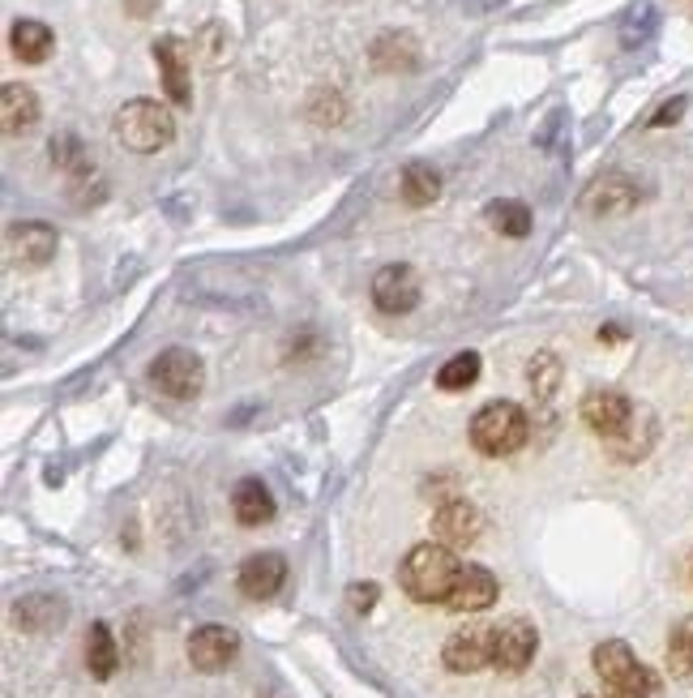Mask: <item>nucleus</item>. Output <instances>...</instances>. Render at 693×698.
Instances as JSON below:
<instances>
[{"mask_svg": "<svg viewBox=\"0 0 693 698\" xmlns=\"http://www.w3.org/2000/svg\"><path fill=\"white\" fill-rule=\"evenodd\" d=\"M476 378H480V356H476V351H458L454 360L441 364L437 385H441V390H467V385H476Z\"/></svg>", "mask_w": 693, "mask_h": 698, "instance_id": "bb28decb", "label": "nucleus"}, {"mask_svg": "<svg viewBox=\"0 0 693 698\" xmlns=\"http://www.w3.org/2000/svg\"><path fill=\"white\" fill-rule=\"evenodd\" d=\"M480 531H484V519H480V510H476L467 497L441 501V510L433 515V536H437V544H446V549L471 544Z\"/></svg>", "mask_w": 693, "mask_h": 698, "instance_id": "9d476101", "label": "nucleus"}, {"mask_svg": "<svg viewBox=\"0 0 693 698\" xmlns=\"http://www.w3.org/2000/svg\"><path fill=\"white\" fill-rule=\"evenodd\" d=\"M241 652V634L227 626H202L189 634V660L198 673H223Z\"/></svg>", "mask_w": 693, "mask_h": 698, "instance_id": "6e6552de", "label": "nucleus"}, {"mask_svg": "<svg viewBox=\"0 0 693 698\" xmlns=\"http://www.w3.org/2000/svg\"><path fill=\"white\" fill-rule=\"evenodd\" d=\"M492 600H497V574L488 565H462L446 609H454V613H484Z\"/></svg>", "mask_w": 693, "mask_h": 698, "instance_id": "dca6fc26", "label": "nucleus"}, {"mask_svg": "<svg viewBox=\"0 0 693 698\" xmlns=\"http://www.w3.org/2000/svg\"><path fill=\"white\" fill-rule=\"evenodd\" d=\"M232 510H236V519H241L244 527H262L275 519V497H270V489H266L257 476H248V480H241L236 493H232Z\"/></svg>", "mask_w": 693, "mask_h": 698, "instance_id": "6ab92c4d", "label": "nucleus"}, {"mask_svg": "<svg viewBox=\"0 0 693 698\" xmlns=\"http://www.w3.org/2000/svg\"><path fill=\"white\" fill-rule=\"evenodd\" d=\"M668 673L693 681V617H681L668 634Z\"/></svg>", "mask_w": 693, "mask_h": 698, "instance_id": "393cba45", "label": "nucleus"}, {"mask_svg": "<svg viewBox=\"0 0 693 698\" xmlns=\"http://www.w3.org/2000/svg\"><path fill=\"white\" fill-rule=\"evenodd\" d=\"M419 61V47L412 35H382L377 43H373V65L382 73H403V70H416Z\"/></svg>", "mask_w": 693, "mask_h": 698, "instance_id": "412c9836", "label": "nucleus"}, {"mask_svg": "<svg viewBox=\"0 0 693 698\" xmlns=\"http://www.w3.org/2000/svg\"><path fill=\"white\" fill-rule=\"evenodd\" d=\"M154 65L163 73V91L175 107H193V86H189V47L175 35H163L154 43Z\"/></svg>", "mask_w": 693, "mask_h": 698, "instance_id": "ddd939ff", "label": "nucleus"}, {"mask_svg": "<svg viewBox=\"0 0 693 698\" xmlns=\"http://www.w3.org/2000/svg\"><path fill=\"white\" fill-rule=\"evenodd\" d=\"M458 570H462V561L454 558V549L433 540V544H416L403 558L398 583H403V592L412 595L416 604H446L454 583H458Z\"/></svg>", "mask_w": 693, "mask_h": 698, "instance_id": "f257e3e1", "label": "nucleus"}, {"mask_svg": "<svg viewBox=\"0 0 693 698\" xmlns=\"http://www.w3.org/2000/svg\"><path fill=\"white\" fill-rule=\"evenodd\" d=\"M484 219L492 223V232H501V236H514V241H522V236L531 232V210H526V202H514V198L488 202Z\"/></svg>", "mask_w": 693, "mask_h": 698, "instance_id": "b1692460", "label": "nucleus"}, {"mask_svg": "<svg viewBox=\"0 0 693 698\" xmlns=\"http://www.w3.org/2000/svg\"><path fill=\"white\" fill-rule=\"evenodd\" d=\"M681 112H685V99H672V104H663L651 116V129H663V125H672V120H681Z\"/></svg>", "mask_w": 693, "mask_h": 698, "instance_id": "7c9ffc66", "label": "nucleus"}, {"mask_svg": "<svg viewBox=\"0 0 693 698\" xmlns=\"http://www.w3.org/2000/svg\"><path fill=\"white\" fill-rule=\"evenodd\" d=\"M111 134L134 155H154L175 138V116L154 99H129L111 116Z\"/></svg>", "mask_w": 693, "mask_h": 698, "instance_id": "7ed1b4c3", "label": "nucleus"}, {"mask_svg": "<svg viewBox=\"0 0 693 698\" xmlns=\"http://www.w3.org/2000/svg\"><path fill=\"white\" fill-rule=\"evenodd\" d=\"M633 207H638V184L621 172L590 180L587 193H583V210L595 214V219H617V214H629Z\"/></svg>", "mask_w": 693, "mask_h": 698, "instance_id": "1a4fd4ad", "label": "nucleus"}, {"mask_svg": "<svg viewBox=\"0 0 693 698\" xmlns=\"http://www.w3.org/2000/svg\"><path fill=\"white\" fill-rule=\"evenodd\" d=\"M651 31H655V9H642L638 18H629V22H625L621 43H625V47H638V43L651 35Z\"/></svg>", "mask_w": 693, "mask_h": 698, "instance_id": "c85d7f7f", "label": "nucleus"}, {"mask_svg": "<svg viewBox=\"0 0 693 698\" xmlns=\"http://www.w3.org/2000/svg\"><path fill=\"white\" fill-rule=\"evenodd\" d=\"M535 647H540L535 626L526 617H510V622L497 626V656H492V664L501 673H522L526 664L535 660Z\"/></svg>", "mask_w": 693, "mask_h": 698, "instance_id": "9b49d317", "label": "nucleus"}, {"mask_svg": "<svg viewBox=\"0 0 693 698\" xmlns=\"http://www.w3.org/2000/svg\"><path fill=\"white\" fill-rule=\"evenodd\" d=\"M282 583H287V561L282 553H253V558L241 565V574H236V588L241 595L248 600H275L282 592Z\"/></svg>", "mask_w": 693, "mask_h": 698, "instance_id": "4468645a", "label": "nucleus"}, {"mask_svg": "<svg viewBox=\"0 0 693 698\" xmlns=\"http://www.w3.org/2000/svg\"><path fill=\"white\" fill-rule=\"evenodd\" d=\"M86 668H90V677H99L107 681L116 668H120V647H116V638H111V630L104 622H95L90 634H86Z\"/></svg>", "mask_w": 693, "mask_h": 698, "instance_id": "4be33fe9", "label": "nucleus"}, {"mask_svg": "<svg viewBox=\"0 0 693 698\" xmlns=\"http://www.w3.org/2000/svg\"><path fill=\"white\" fill-rule=\"evenodd\" d=\"M52 163H56V168H65L73 180H90V176H95V163H90V155L82 150V141L73 138V134H61V138H52Z\"/></svg>", "mask_w": 693, "mask_h": 698, "instance_id": "a878e982", "label": "nucleus"}, {"mask_svg": "<svg viewBox=\"0 0 693 698\" xmlns=\"http://www.w3.org/2000/svg\"><path fill=\"white\" fill-rule=\"evenodd\" d=\"M497 656V626L492 622H467L446 638L441 660L450 673H480Z\"/></svg>", "mask_w": 693, "mask_h": 698, "instance_id": "423d86ee", "label": "nucleus"}, {"mask_svg": "<svg viewBox=\"0 0 693 698\" xmlns=\"http://www.w3.org/2000/svg\"><path fill=\"white\" fill-rule=\"evenodd\" d=\"M595 673H599V681H604V698H659L663 695V686H659V677L647 668V664H638V656L629 652V643L621 638H608V643H599L595 647Z\"/></svg>", "mask_w": 693, "mask_h": 698, "instance_id": "f03ea898", "label": "nucleus"}, {"mask_svg": "<svg viewBox=\"0 0 693 698\" xmlns=\"http://www.w3.org/2000/svg\"><path fill=\"white\" fill-rule=\"evenodd\" d=\"M629 420H633V403L625 399L621 390H590L583 399V424L590 433H599L604 442L617 437Z\"/></svg>", "mask_w": 693, "mask_h": 698, "instance_id": "f8f14e48", "label": "nucleus"}, {"mask_svg": "<svg viewBox=\"0 0 693 698\" xmlns=\"http://www.w3.org/2000/svg\"><path fill=\"white\" fill-rule=\"evenodd\" d=\"M373 305L390 317L412 314V309L419 305V275L412 271V266H403V262L382 266L377 279H373Z\"/></svg>", "mask_w": 693, "mask_h": 698, "instance_id": "0eeeda50", "label": "nucleus"}, {"mask_svg": "<svg viewBox=\"0 0 693 698\" xmlns=\"http://www.w3.org/2000/svg\"><path fill=\"white\" fill-rule=\"evenodd\" d=\"M4 248H9V257L18 266H43L56 253V228H47V223H13L9 236H4Z\"/></svg>", "mask_w": 693, "mask_h": 698, "instance_id": "2eb2a0df", "label": "nucleus"}, {"mask_svg": "<svg viewBox=\"0 0 693 698\" xmlns=\"http://www.w3.org/2000/svg\"><path fill=\"white\" fill-rule=\"evenodd\" d=\"M526 382L535 390V399H553L556 382H561V364H556L553 351H540V356H531V364H526Z\"/></svg>", "mask_w": 693, "mask_h": 698, "instance_id": "cd10ccee", "label": "nucleus"}, {"mask_svg": "<svg viewBox=\"0 0 693 698\" xmlns=\"http://www.w3.org/2000/svg\"><path fill=\"white\" fill-rule=\"evenodd\" d=\"M13 622L31 634H43V630H56L65 622V600L56 595H26L13 604Z\"/></svg>", "mask_w": 693, "mask_h": 698, "instance_id": "aec40b11", "label": "nucleus"}, {"mask_svg": "<svg viewBox=\"0 0 693 698\" xmlns=\"http://www.w3.org/2000/svg\"><path fill=\"white\" fill-rule=\"evenodd\" d=\"M150 382L159 385L168 399H180V403H189V399H198L202 394V385H206V369H202V356L189 348H168L154 356V364H150Z\"/></svg>", "mask_w": 693, "mask_h": 698, "instance_id": "39448f33", "label": "nucleus"}, {"mask_svg": "<svg viewBox=\"0 0 693 698\" xmlns=\"http://www.w3.org/2000/svg\"><path fill=\"white\" fill-rule=\"evenodd\" d=\"M526 437H531V420L522 412L519 403H510V399H497V403H488L476 412L471 420V446L488 458H505V454H519L526 446Z\"/></svg>", "mask_w": 693, "mask_h": 698, "instance_id": "20e7f679", "label": "nucleus"}, {"mask_svg": "<svg viewBox=\"0 0 693 698\" xmlns=\"http://www.w3.org/2000/svg\"><path fill=\"white\" fill-rule=\"evenodd\" d=\"M398 193H403L407 207H428L441 193V176H437V168H428V163H407L403 180H398Z\"/></svg>", "mask_w": 693, "mask_h": 698, "instance_id": "5701e85b", "label": "nucleus"}, {"mask_svg": "<svg viewBox=\"0 0 693 698\" xmlns=\"http://www.w3.org/2000/svg\"><path fill=\"white\" fill-rule=\"evenodd\" d=\"M346 600H351L355 613H369V609L377 604V583H355V588L346 592Z\"/></svg>", "mask_w": 693, "mask_h": 698, "instance_id": "c756f323", "label": "nucleus"}, {"mask_svg": "<svg viewBox=\"0 0 693 698\" xmlns=\"http://www.w3.org/2000/svg\"><path fill=\"white\" fill-rule=\"evenodd\" d=\"M9 47H13L18 61L43 65V61L52 56V47H56V35H52V27H43L35 18H22V22H13V31H9Z\"/></svg>", "mask_w": 693, "mask_h": 698, "instance_id": "a211bd4d", "label": "nucleus"}, {"mask_svg": "<svg viewBox=\"0 0 693 698\" xmlns=\"http://www.w3.org/2000/svg\"><path fill=\"white\" fill-rule=\"evenodd\" d=\"M0 125H4V134L9 138H18V134H31L39 125V95L31 86H22V82H9L4 91H0Z\"/></svg>", "mask_w": 693, "mask_h": 698, "instance_id": "f3484780", "label": "nucleus"}]
</instances>
